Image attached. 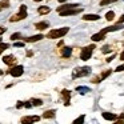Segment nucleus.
I'll use <instances>...</instances> for the list:
<instances>
[{
	"mask_svg": "<svg viewBox=\"0 0 124 124\" xmlns=\"http://www.w3.org/2000/svg\"><path fill=\"white\" fill-rule=\"evenodd\" d=\"M70 28L68 27H63V28H59V30H52L47 33V38L48 39H59V38H63L64 35H67Z\"/></svg>",
	"mask_w": 124,
	"mask_h": 124,
	"instance_id": "nucleus-1",
	"label": "nucleus"
},
{
	"mask_svg": "<svg viewBox=\"0 0 124 124\" xmlns=\"http://www.w3.org/2000/svg\"><path fill=\"white\" fill-rule=\"evenodd\" d=\"M91 73V67H79L73 71L72 73V78L76 79V78H83V76H88Z\"/></svg>",
	"mask_w": 124,
	"mask_h": 124,
	"instance_id": "nucleus-2",
	"label": "nucleus"
},
{
	"mask_svg": "<svg viewBox=\"0 0 124 124\" xmlns=\"http://www.w3.org/2000/svg\"><path fill=\"white\" fill-rule=\"evenodd\" d=\"M96 48V47L92 44V46H88V47H85V48H83L81 49V52H80V59L81 60H89L91 59V56H92V52H93V49Z\"/></svg>",
	"mask_w": 124,
	"mask_h": 124,
	"instance_id": "nucleus-3",
	"label": "nucleus"
},
{
	"mask_svg": "<svg viewBox=\"0 0 124 124\" xmlns=\"http://www.w3.org/2000/svg\"><path fill=\"white\" fill-rule=\"evenodd\" d=\"M23 72H24V67H23V65H14V67H11L8 71H7V73H9V75L14 76V78L22 76Z\"/></svg>",
	"mask_w": 124,
	"mask_h": 124,
	"instance_id": "nucleus-4",
	"label": "nucleus"
},
{
	"mask_svg": "<svg viewBox=\"0 0 124 124\" xmlns=\"http://www.w3.org/2000/svg\"><path fill=\"white\" fill-rule=\"evenodd\" d=\"M83 11V8H68V9H64V11H60L59 14H60V16H72V15H78V14H80V12Z\"/></svg>",
	"mask_w": 124,
	"mask_h": 124,
	"instance_id": "nucleus-5",
	"label": "nucleus"
},
{
	"mask_svg": "<svg viewBox=\"0 0 124 124\" xmlns=\"http://www.w3.org/2000/svg\"><path fill=\"white\" fill-rule=\"evenodd\" d=\"M121 28H124L123 24H116V25H111V27L103 28L100 32H103V33H105V35H107L108 32H115V31H119V30H121Z\"/></svg>",
	"mask_w": 124,
	"mask_h": 124,
	"instance_id": "nucleus-6",
	"label": "nucleus"
},
{
	"mask_svg": "<svg viewBox=\"0 0 124 124\" xmlns=\"http://www.w3.org/2000/svg\"><path fill=\"white\" fill-rule=\"evenodd\" d=\"M3 63L7 65H14L15 63H16V57H15L14 55H7V56L3 57Z\"/></svg>",
	"mask_w": 124,
	"mask_h": 124,
	"instance_id": "nucleus-7",
	"label": "nucleus"
},
{
	"mask_svg": "<svg viewBox=\"0 0 124 124\" xmlns=\"http://www.w3.org/2000/svg\"><path fill=\"white\" fill-rule=\"evenodd\" d=\"M40 120V117L39 116H24V117H22V123L27 124V123H35V121H39Z\"/></svg>",
	"mask_w": 124,
	"mask_h": 124,
	"instance_id": "nucleus-8",
	"label": "nucleus"
},
{
	"mask_svg": "<svg viewBox=\"0 0 124 124\" xmlns=\"http://www.w3.org/2000/svg\"><path fill=\"white\" fill-rule=\"evenodd\" d=\"M41 39H44V36L41 35H35V36H30V38H25L24 39V43H36V41L41 40Z\"/></svg>",
	"mask_w": 124,
	"mask_h": 124,
	"instance_id": "nucleus-9",
	"label": "nucleus"
},
{
	"mask_svg": "<svg viewBox=\"0 0 124 124\" xmlns=\"http://www.w3.org/2000/svg\"><path fill=\"white\" fill-rule=\"evenodd\" d=\"M17 16H19L20 20H24L25 17H27V6H20V9H19V14H17Z\"/></svg>",
	"mask_w": 124,
	"mask_h": 124,
	"instance_id": "nucleus-10",
	"label": "nucleus"
},
{
	"mask_svg": "<svg viewBox=\"0 0 124 124\" xmlns=\"http://www.w3.org/2000/svg\"><path fill=\"white\" fill-rule=\"evenodd\" d=\"M100 16L99 15H93V14H87L83 16V20H85V22H95V20H99Z\"/></svg>",
	"mask_w": 124,
	"mask_h": 124,
	"instance_id": "nucleus-11",
	"label": "nucleus"
},
{
	"mask_svg": "<svg viewBox=\"0 0 124 124\" xmlns=\"http://www.w3.org/2000/svg\"><path fill=\"white\" fill-rule=\"evenodd\" d=\"M101 116L105 119V120H109V121H115L116 119H117V116H116L115 113H111V112H103Z\"/></svg>",
	"mask_w": 124,
	"mask_h": 124,
	"instance_id": "nucleus-12",
	"label": "nucleus"
},
{
	"mask_svg": "<svg viewBox=\"0 0 124 124\" xmlns=\"http://www.w3.org/2000/svg\"><path fill=\"white\" fill-rule=\"evenodd\" d=\"M60 54H62V56H63V57L68 59V57H70L71 55H72V48H71V47H64V48L62 49V52H60Z\"/></svg>",
	"mask_w": 124,
	"mask_h": 124,
	"instance_id": "nucleus-13",
	"label": "nucleus"
},
{
	"mask_svg": "<svg viewBox=\"0 0 124 124\" xmlns=\"http://www.w3.org/2000/svg\"><path fill=\"white\" fill-rule=\"evenodd\" d=\"M49 27V23L48 22H40V23H35V28L39 31H43L46 30V28Z\"/></svg>",
	"mask_w": 124,
	"mask_h": 124,
	"instance_id": "nucleus-14",
	"label": "nucleus"
},
{
	"mask_svg": "<svg viewBox=\"0 0 124 124\" xmlns=\"http://www.w3.org/2000/svg\"><path fill=\"white\" fill-rule=\"evenodd\" d=\"M62 96L64 97V100H65V103H64V104H65V105H70V97H71V92L68 91V89H63V91H62Z\"/></svg>",
	"mask_w": 124,
	"mask_h": 124,
	"instance_id": "nucleus-15",
	"label": "nucleus"
},
{
	"mask_svg": "<svg viewBox=\"0 0 124 124\" xmlns=\"http://www.w3.org/2000/svg\"><path fill=\"white\" fill-rule=\"evenodd\" d=\"M92 40L93 41H101L103 39H105V33H103V32H97V33H95V35H92Z\"/></svg>",
	"mask_w": 124,
	"mask_h": 124,
	"instance_id": "nucleus-16",
	"label": "nucleus"
},
{
	"mask_svg": "<svg viewBox=\"0 0 124 124\" xmlns=\"http://www.w3.org/2000/svg\"><path fill=\"white\" fill-rule=\"evenodd\" d=\"M75 7H79V4H63V6L57 7V12L64 11V9H68V8H75Z\"/></svg>",
	"mask_w": 124,
	"mask_h": 124,
	"instance_id": "nucleus-17",
	"label": "nucleus"
},
{
	"mask_svg": "<svg viewBox=\"0 0 124 124\" xmlns=\"http://www.w3.org/2000/svg\"><path fill=\"white\" fill-rule=\"evenodd\" d=\"M38 12L40 15H46V14H49V12H51V8H49V7H47V6H41V7H39Z\"/></svg>",
	"mask_w": 124,
	"mask_h": 124,
	"instance_id": "nucleus-18",
	"label": "nucleus"
},
{
	"mask_svg": "<svg viewBox=\"0 0 124 124\" xmlns=\"http://www.w3.org/2000/svg\"><path fill=\"white\" fill-rule=\"evenodd\" d=\"M55 113H56V111H55V109H48V111H46V112L43 113V117H44V119L54 117V116H55Z\"/></svg>",
	"mask_w": 124,
	"mask_h": 124,
	"instance_id": "nucleus-19",
	"label": "nucleus"
},
{
	"mask_svg": "<svg viewBox=\"0 0 124 124\" xmlns=\"http://www.w3.org/2000/svg\"><path fill=\"white\" fill-rule=\"evenodd\" d=\"M9 0H1V1H0V11H1V9H4V8H8L9 7Z\"/></svg>",
	"mask_w": 124,
	"mask_h": 124,
	"instance_id": "nucleus-20",
	"label": "nucleus"
},
{
	"mask_svg": "<svg viewBox=\"0 0 124 124\" xmlns=\"http://www.w3.org/2000/svg\"><path fill=\"white\" fill-rule=\"evenodd\" d=\"M76 91L80 93H87V92H91V89L88 87H76Z\"/></svg>",
	"mask_w": 124,
	"mask_h": 124,
	"instance_id": "nucleus-21",
	"label": "nucleus"
},
{
	"mask_svg": "<svg viewBox=\"0 0 124 124\" xmlns=\"http://www.w3.org/2000/svg\"><path fill=\"white\" fill-rule=\"evenodd\" d=\"M105 19H107L108 22H111V20H113V19H115V12H113V11H109V12H107V14H105Z\"/></svg>",
	"mask_w": 124,
	"mask_h": 124,
	"instance_id": "nucleus-22",
	"label": "nucleus"
},
{
	"mask_svg": "<svg viewBox=\"0 0 124 124\" xmlns=\"http://www.w3.org/2000/svg\"><path fill=\"white\" fill-rule=\"evenodd\" d=\"M101 52H103V54H109V52H112V47L107 44V46H104L101 48Z\"/></svg>",
	"mask_w": 124,
	"mask_h": 124,
	"instance_id": "nucleus-23",
	"label": "nucleus"
},
{
	"mask_svg": "<svg viewBox=\"0 0 124 124\" xmlns=\"http://www.w3.org/2000/svg\"><path fill=\"white\" fill-rule=\"evenodd\" d=\"M111 75V70H107V71H104V72H101V75H100V79H105V78H108V76Z\"/></svg>",
	"mask_w": 124,
	"mask_h": 124,
	"instance_id": "nucleus-24",
	"label": "nucleus"
},
{
	"mask_svg": "<svg viewBox=\"0 0 124 124\" xmlns=\"http://www.w3.org/2000/svg\"><path fill=\"white\" fill-rule=\"evenodd\" d=\"M115 1H117V0H101L100 1V6H108V4L115 3Z\"/></svg>",
	"mask_w": 124,
	"mask_h": 124,
	"instance_id": "nucleus-25",
	"label": "nucleus"
},
{
	"mask_svg": "<svg viewBox=\"0 0 124 124\" xmlns=\"http://www.w3.org/2000/svg\"><path fill=\"white\" fill-rule=\"evenodd\" d=\"M17 39H22V33L20 32H16L14 35H11V40H17Z\"/></svg>",
	"mask_w": 124,
	"mask_h": 124,
	"instance_id": "nucleus-26",
	"label": "nucleus"
},
{
	"mask_svg": "<svg viewBox=\"0 0 124 124\" xmlns=\"http://www.w3.org/2000/svg\"><path fill=\"white\" fill-rule=\"evenodd\" d=\"M31 101L33 103V105H43V100L40 99H32Z\"/></svg>",
	"mask_w": 124,
	"mask_h": 124,
	"instance_id": "nucleus-27",
	"label": "nucleus"
},
{
	"mask_svg": "<svg viewBox=\"0 0 124 124\" xmlns=\"http://www.w3.org/2000/svg\"><path fill=\"white\" fill-rule=\"evenodd\" d=\"M91 81H92L93 84H97V83H100V81H101V79H100V76H95V78L92 79Z\"/></svg>",
	"mask_w": 124,
	"mask_h": 124,
	"instance_id": "nucleus-28",
	"label": "nucleus"
},
{
	"mask_svg": "<svg viewBox=\"0 0 124 124\" xmlns=\"http://www.w3.org/2000/svg\"><path fill=\"white\" fill-rule=\"evenodd\" d=\"M84 119H85V116H84V115H81L80 117H78L75 121H73V123H81V121H84Z\"/></svg>",
	"mask_w": 124,
	"mask_h": 124,
	"instance_id": "nucleus-29",
	"label": "nucleus"
},
{
	"mask_svg": "<svg viewBox=\"0 0 124 124\" xmlns=\"http://www.w3.org/2000/svg\"><path fill=\"white\" fill-rule=\"evenodd\" d=\"M116 72H123V71H124V64H120V65H119V67H116Z\"/></svg>",
	"mask_w": 124,
	"mask_h": 124,
	"instance_id": "nucleus-30",
	"label": "nucleus"
},
{
	"mask_svg": "<svg viewBox=\"0 0 124 124\" xmlns=\"http://www.w3.org/2000/svg\"><path fill=\"white\" fill-rule=\"evenodd\" d=\"M15 47H17V48H19V47H24V41H16V43L14 44Z\"/></svg>",
	"mask_w": 124,
	"mask_h": 124,
	"instance_id": "nucleus-31",
	"label": "nucleus"
},
{
	"mask_svg": "<svg viewBox=\"0 0 124 124\" xmlns=\"http://www.w3.org/2000/svg\"><path fill=\"white\" fill-rule=\"evenodd\" d=\"M22 107H24V101H17L16 108H22Z\"/></svg>",
	"mask_w": 124,
	"mask_h": 124,
	"instance_id": "nucleus-32",
	"label": "nucleus"
},
{
	"mask_svg": "<svg viewBox=\"0 0 124 124\" xmlns=\"http://www.w3.org/2000/svg\"><path fill=\"white\" fill-rule=\"evenodd\" d=\"M123 23H124V15H121L120 19L117 20V24H123Z\"/></svg>",
	"mask_w": 124,
	"mask_h": 124,
	"instance_id": "nucleus-33",
	"label": "nucleus"
},
{
	"mask_svg": "<svg viewBox=\"0 0 124 124\" xmlns=\"http://www.w3.org/2000/svg\"><path fill=\"white\" fill-rule=\"evenodd\" d=\"M115 56H116V55H112V56H109V57H108V59H107V60H105V62H107V63H109V62H112V60H113V59H115Z\"/></svg>",
	"mask_w": 124,
	"mask_h": 124,
	"instance_id": "nucleus-34",
	"label": "nucleus"
},
{
	"mask_svg": "<svg viewBox=\"0 0 124 124\" xmlns=\"http://www.w3.org/2000/svg\"><path fill=\"white\" fill-rule=\"evenodd\" d=\"M6 31H7V28H6V27H0V35H3V33L6 32Z\"/></svg>",
	"mask_w": 124,
	"mask_h": 124,
	"instance_id": "nucleus-35",
	"label": "nucleus"
},
{
	"mask_svg": "<svg viewBox=\"0 0 124 124\" xmlns=\"http://www.w3.org/2000/svg\"><path fill=\"white\" fill-rule=\"evenodd\" d=\"M24 107H25V108H31V107H32V104H31V101H27V103H24Z\"/></svg>",
	"mask_w": 124,
	"mask_h": 124,
	"instance_id": "nucleus-36",
	"label": "nucleus"
},
{
	"mask_svg": "<svg viewBox=\"0 0 124 124\" xmlns=\"http://www.w3.org/2000/svg\"><path fill=\"white\" fill-rule=\"evenodd\" d=\"M120 59H121V60H124V51L121 52V55H120Z\"/></svg>",
	"mask_w": 124,
	"mask_h": 124,
	"instance_id": "nucleus-37",
	"label": "nucleus"
},
{
	"mask_svg": "<svg viewBox=\"0 0 124 124\" xmlns=\"http://www.w3.org/2000/svg\"><path fill=\"white\" fill-rule=\"evenodd\" d=\"M120 119H121V120H124V113H121V115H120Z\"/></svg>",
	"mask_w": 124,
	"mask_h": 124,
	"instance_id": "nucleus-38",
	"label": "nucleus"
},
{
	"mask_svg": "<svg viewBox=\"0 0 124 124\" xmlns=\"http://www.w3.org/2000/svg\"><path fill=\"white\" fill-rule=\"evenodd\" d=\"M64 1H67V0H59V3H64Z\"/></svg>",
	"mask_w": 124,
	"mask_h": 124,
	"instance_id": "nucleus-39",
	"label": "nucleus"
},
{
	"mask_svg": "<svg viewBox=\"0 0 124 124\" xmlns=\"http://www.w3.org/2000/svg\"><path fill=\"white\" fill-rule=\"evenodd\" d=\"M0 75H3V71H1V70H0Z\"/></svg>",
	"mask_w": 124,
	"mask_h": 124,
	"instance_id": "nucleus-40",
	"label": "nucleus"
},
{
	"mask_svg": "<svg viewBox=\"0 0 124 124\" xmlns=\"http://www.w3.org/2000/svg\"><path fill=\"white\" fill-rule=\"evenodd\" d=\"M1 54H3V49H0V55H1Z\"/></svg>",
	"mask_w": 124,
	"mask_h": 124,
	"instance_id": "nucleus-41",
	"label": "nucleus"
},
{
	"mask_svg": "<svg viewBox=\"0 0 124 124\" xmlns=\"http://www.w3.org/2000/svg\"><path fill=\"white\" fill-rule=\"evenodd\" d=\"M35 1H41V0H35Z\"/></svg>",
	"mask_w": 124,
	"mask_h": 124,
	"instance_id": "nucleus-42",
	"label": "nucleus"
},
{
	"mask_svg": "<svg viewBox=\"0 0 124 124\" xmlns=\"http://www.w3.org/2000/svg\"><path fill=\"white\" fill-rule=\"evenodd\" d=\"M0 41H1V39H0Z\"/></svg>",
	"mask_w": 124,
	"mask_h": 124,
	"instance_id": "nucleus-43",
	"label": "nucleus"
}]
</instances>
